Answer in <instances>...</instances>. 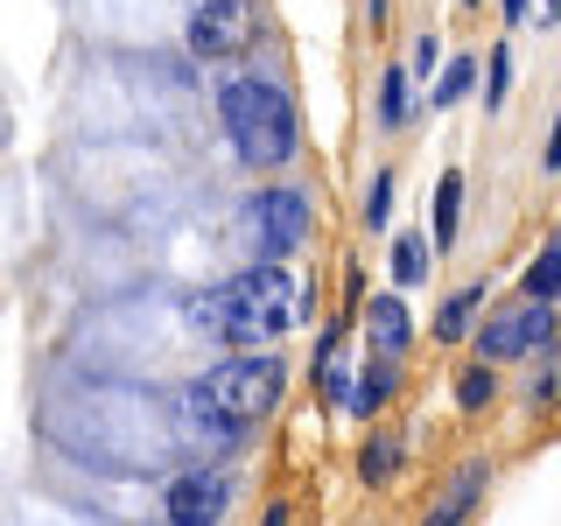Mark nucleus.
<instances>
[{"instance_id":"obj_17","label":"nucleus","mask_w":561,"mask_h":526,"mask_svg":"<svg viewBox=\"0 0 561 526\" xmlns=\"http://www.w3.org/2000/svg\"><path fill=\"white\" fill-rule=\"evenodd\" d=\"M470 92H484V57H449L443 70H435V84H428V105L449 113V105H463Z\"/></svg>"},{"instance_id":"obj_24","label":"nucleus","mask_w":561,"mask_h":526,"mask_svg":"<svg viewBox=\"0 0 561 526\" xmlns=\"http://www.w3.org/2000/svg\"><path fill=\"white\" fill-rule=\"evenodd\" d=\"M435 64H443V43H435V35H421V43H414V70H421V78H428Z\"/></svg>"},{"instance_id":"obj_29","label":"nucleus","mask_w":561,"mask_h":526,"mask_svg":"<svg viewBox=\"0 0 561 526\" xmlns=\"http://www.w3.org/2000/svg\"><path fill=\"white\" fill-rule=\"evenodd\" d=\"M260 526H295V513H288V499H274L267 513H260Z\"/></svg>"},{"instance_id":"obj_11","label":"nucleus","mask_w":561,"mask_h":526,"mask_svg":"<svg viewBox=\"0 0 561 526\" xmlns=\"http://www.w3.org/2000/svg\"><path fill=\"white\" fill-rule=\"evenodd\" d=\"M175 408H183V435H190V443H204V449H232V443H239V435H245V428H239V421H232V414H225V408H218V400H210V393H204V386H197V379H190V386H183V393H175Z\"/></svg>"},{"instance_id":"obj_15","label":"nucleus","mask_w":561,"mask_h":526,"mask_svg":"<svg viewBox=\"0 0 561 526\" xmlns=\"http://www.w3.org/2000/svg\"><path fill=\"white\" fill-rule=\"evenodd\" d=\"M456 239H463V175L443 169L435 175V204H428V245L435 253H456Z\"/></svg>"},{"instance_id":"obj_10","label":"nucleus","mask_w":561,"mask_h":526,"mask_svg":"<svg viewBox=\"0 0 561 526\" xmlns=\"http://www.w3.org/2000/svg\"><path fill=\"white\" fill-rule=\"evenodd\" d=\"M484 484H491V456H470V464H456V478L435 491V505L421 513V526H463L470 513H478Z\"/></svg>"},{"instance_id":"obj_14","label":"nucleus","mask_w":561,"mask_h":526,"mask_svg":"<svg viewBox=\"0 0 561 526\" xmlns=\"http://www.w3.org/2000/svg\"><path fill=\"white\" fill-rule=\"evenodd\" d=\"M484 302H491V288H484V281H470V288H456V295H443V302H435V316H428L435 344H463L470 330H478V316H484Z\"/></svg>"},{"instance_id":"obj_6","label":"nucleus","mask_w":561,"mask_h":526,"mask_svg":"<svg viewBox=\"0 0 561 526\" xmlns=\"http://www.w3.org/2000/svg\"><path fill=\"white\" fill-rule=\"evenodd\" d=\"M183 43H190V57H197V64H232L245 43H260L253 0H197Z\"/></svg>"},{"instance_id":"obj_5","label":"nucleus","mask_w":561,"mask_h":526,"mask_svg":"<svg viewBox=\"0 0 561 526\" xmlns=\"http://www.w3.org/2000/svg\"><path fill=\"white\" fill-rule=\"evenodd\" d=\"M190 330H197V338H210V344H225V351H267V344H274V330L239 302L232 281L190 295Z\"/></svg>"},{"instance_id":"obj_13","label":"nucleus","mask_w":561,"mask_h":526,"mask_svg":"<svg viewBox=\"0 0 561 526\" xmlns=\"http://www.w3.org/2000/svg\"><path fill=\"white\" fill-rule=\"evenodd\" d=\"M351 470H358V484H365V491H386V484L400 478V470H408V443H400L393 428H373V435L358 443V456H351Z\"/></svg>"},{"instance_id":"obj_20","label":"nucleus","mask_w":561,"mask_h":526,"mask_svg":"<svg viewBox=\"0 0 561 526\" xmlns=\"http://www.w3.org/2000/svg\"><path fill=\"white\" fill-rule=\"evenodd\" d=\"M513 70H519L513 43H491L484 49V113H505V99H513Z\"/></svg>"},{"instance_id":"obj_28","label":"nucleus","mask_w":561,"mask_h":526,"mask_svg":"<svg viewBox=\"0 0 561 526\" xmlns=\"http://www.w3.org/2000/svg\"><path fill=\"white\" fill-rule=\"evenodd\" d=\"M499 14H505V28H513V22H534V0H499Z\"/></svg>"},{"instance_id":"obj_23","label":"nucleus","mask_w":561,"mask_h":526,"mask_svg":"<svg viewBox=\"0 0 561 526\" xmlns=\"http://www.w3.org/2000/svg\"><path fill=\"white\" fill-rule=\"evenodd\" d=\"M554 393H561V358L540 365V379H534V393H526V400H534V408H554Z\"/></svg>"},{"instance_id":"obj_26","label":"nucleus","mask_w":561,"mask_h":526,"mask_svg":"<svg viewBox=\"0 0 561 526\" xmlns=\"http://www.w3.org/2000/svg\"><path fill=\"white\" fill-rule=\"evenodd\" d=\"M540 169L561 175V113H554V127H548V148H540Z\"/></svg>"},{"instance_id":"obj_9","label":"nucleus","mask_w":561,"mask_h":526,"mask_svg":"<svg viewBox=\"0 0 561 526\" xmlns=\"http://www.w3.org/2000/svg\"><path fill=\"white\" fill-rule=\"evenodd\" d=\"M365 358H386V365H400L414 351V309L400 302V288H379V295H365Z\"/></svg>"},{"instance_id":"obj_3","label":"nucleus","mask_w":561,"mask_h":526,"mask_svg":"<svg viewBox=\"0 0 561 526\" xmlns=\"http://www.w3.org/2000/svg\"><path fill=\"white\" fill-rule=\"evenodd\" d=\"M197 386L239 421V428H260V421L280 408V393H288V358H280V351H232V358L204 365Z\"/></svg>"},{"instance_id":"obj_1","label":"nucleus","mask_w":561,"mask_h":526,"mask_svg":"<svg viewBox=\"0 0 561 526\" xmlns=\"http://www.w3.org/2000/svg\"><path fill=\"white\" fill-rule=\"evenodd\" d=\"M218 119H225V148H232L239 169L253 175H280L302 148V119H295V99L280 92L260 70H225L218 78Z\"/></svg>"},{"instance_id":"obj_7","label":"nucleus","mask_w":561,"mask_h":526,"mask_svg":"<svg viewBox=\"0 0 561 526\" xmlns=\"http://www.w3.org/2000/svg\"><path fill=\"white\" fill-rule=\"evenodd\" d=\"M232 288H239V302L260 316V323L274 330V338H288L295 330V309H302V281H295L280 260H245V267L232 274Z\"/></svg>"},{"instance_id":"obj_12","label":"nucleus","mask_w":561,"mask_h":526,"mask_svg":"<svg viewBox=\"0 0 561 526\" xmlns=\"http://www.w3.org/2000/svg\"><path fill=\"white\" fill-rule=\"evenodd\" d=\"M408 119H414V70L393 57V64H379V78H373V127L408 134Z\"/></svg>"},{"instance_id":"obj_25","label":"nucleus","mask_w":561,"mask_h":526,"mask_svg":"<svg viewBox=\"0 0 561 526\" xmlns=\"http://www.w3.org/2000/svg\"><path fill=\"white\" fill-rule=\"evenodd\" d=\"M365 28H373V35L393 28V0H365Z\"/></svg>"},{"instance_id":"obj_8","label":"nucleus","mask_w":561,"mask_h":526,"mask_svg":"<svg viewBox=\"0 0 561 526\" xmlns=\"http://www.w3.org/2000/svg\"><path fill=\"white\" fill-rule=\"evenodd\" d=\"M162 513L169 526H225V513H232V478L225 470H175V478L162 484Z\"/></svg>"},{"instance_id":"obj_22","label":"nucleus","mask_w":561,"mask_h":526,"mask_svg":"<svg viewBox=\"0 0 561 526\" xmlns=\"http://www.w3.org/2000/svg\"><path fill=\"white\" fill-rule=\"evenodd\" d=\"M393 197H400V175H393V169H379L373 183H365V204H358L365 232H386V225H393Z\"/></svg>"},{"instance_id":"obj_30","label":"nucleus","mask_w":561,"mask_h":526,"mask_svg":"<svg viewBox=\"0 0 561 526\" xmlns=\"http://www.w3.org/2000/svg\"><path fill=\"white\" fill-rule=\"evenodd\" d=\"M463 8H484V0H463Z\"/></svg>"},{"instance_id":"obj_4","label":"nucleus","mask_w":561,"mask_h":526,"mask_svg":"<svg viewBox=\"0 0 561 526\" xmlns=\"http://www.w3.org/2000/svg\"><path fill=\"white\" fill-rule=\"evenodd\" d=\"M554 323H561V309L554 302H505V309H491L478 330H470V351H478V365H519V358H534V351H548L554 344Z\"/></svg>"},{"instance_id":"obj_19","label":"nucleus","mask_w":561,"mask_h":526,"mask_svg":"<svg viewBox=\"0 0 561 526\" xmlns=\"http://www.w3.org/2000/svg\"><path fill=\"white\" fill-rule=\"evenodd\" d=\"M393 393H400V365L365 358V379H358V400H351V414H358V421H373V414H379Z\"/></svg>"},{"instance_id":"obj_27","label":"nucleus","mask_w":561,"mask_h":526,"mask_svg":"<svg viewBox=\"0 0 561 526\" xmlns=\"http://www.w3.org/2000/svg\"><path fill=\"white\" fill-rule=\"evenodd\" d=\"M534 28H561V0H534Z\"/></svg>"},{"instance_id":"obj_18","label":"nucleus","mask_w":561,"mask_h":526,"mask_svg":"<svg viewBox=\"0 0 561 526\" xmlns=\"http://www.w3.org/2000/svg\"><path fill=\"white\" fill-rule=\"evenodd\" d=\"M519 295H526V302H561V225L548 232V245H540V253L526 260Z\"/></svg>"},{"instance_id":"obj_16","label":"nucleus","mask_w":561,"mask_h":526,"mask_svg":"<svg viewBox=\"0 0 561 526\" xmlns=\"http://www.w3.org/2000/svg\"><path fill=\"white\" fill-rule=\"evenodd\" d=\"M428 260H435L428 232H393V245H386V274H393V288L400 295L421 288V281H428Z\"/></svg>"},{"instance_id":"obj_21","label":"nucleus","mask_w":561,"mask_h":526,"mask_svg":"<svg viewBox=\"0 0 561 526\" xmlns=\"http://www.w3.org/2000/svg\"><path fill=\"white\" fill-rule=\"evenodd\" d=\"M499 400V365H463L456 373V414H484Z\"/></svg>"},{"instance_id":"obj_2","label":"nucleus","mask_w":561,"mask_h":526,"mask_svg":"<svg viewBox=\"0 0 561 526\" xmlns=\"http://www.w3.org/2000/svg\"><path fill=\"white\" fill-rule=\"evenodd\" d=\"M232 232H239V245L253 260H280V267H288V260L309 245V232H316V204H309L302 183H288V175H280V183L253 190V197L239 204Z\"/></svg>"}]
</instances>
